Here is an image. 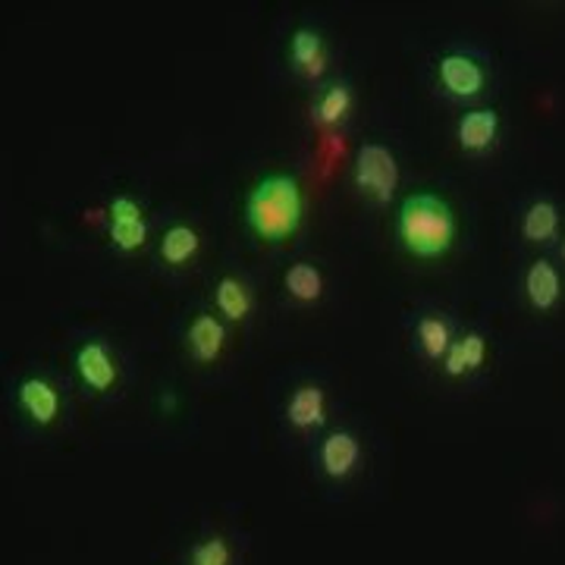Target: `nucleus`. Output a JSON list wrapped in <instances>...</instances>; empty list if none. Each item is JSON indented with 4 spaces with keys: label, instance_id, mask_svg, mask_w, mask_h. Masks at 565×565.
Segmentation results:
<instances>
[{
    "label": "nucleus",
    "instance_id": "1",
    "mask_svg": "<svg viewBox=\"0 0 565 565\" xmlns=\"http://www.w3.org/2000/svg\"><path fill=\"white\" fill-rule=\"evenodd\" d=\"M245 226L255 239L280 245L292 239L305 223V192L289 173H267L245 195Z\"/></svg>",
    "mask_w": 565,
    "mask_h": 565
},
{
    "label": "nucleus",
    "instance_id": "2",
    "mask_svg": "<svg viewBox=\"0 0 565 565\" xmlns=\"http://www.w3.org/2000/svg\"><path fill=\"white\" fill-rule=\"evenodd\" d=\"M459 221L452 204L434 195V192H415L399 204L396 214V236L412 258H444L449 248L456 245Z\"/></svg>",
    "mask_w": 565,
    "mask_h": 565
},
{
    "label": "nucleus",
    "instance_id": "3",
    "mask_svg": "<svg viewBox=\"0 0 565 565\" xmlns=\"http://www.w3.org/2000/svg\"><path fill=\"white\" fill-rule=\"evenodd\" d=\"M352 180L364 199H371L374 204H386L399 189V161L381 141H364L355 151Z\"/></svg>",
    "mask_w": 565,
    "mask_h": 565
},
{
    "label": "nucleus",
    "instance_id": "4",
    "mask_svg": "<svg viewBox=\"0 0 565 565\" xmlns=\"http://www.w3.org/2000/svg\"><path fill=\"white\" fill-rule=\"evenodd\" d=\"M437 82H440L444 95L456 98V102H468V98H478L484 92L487 70L475 54L449 51L437 61Z\"/></svg>",
    "mask_w": 565,
    "mask_h": 565
},
{
    "label": "nucleus",
    "instance_id": "5",
    "mask_svg": "<svg viewBox=\"0 0 565 565\" xmlns=\"http://www.w3.org/2000/svg\"><path fill=\"white\" fill-rule=\"evenodd\" d=\"M73 367L79 374L82 386L92 390V393H110L120 381L117 355L110 352V345L104 340H85L73 355Z\"/></svg>",
    "mask_w": 565,
    "mask_h": 565
},
{
    "label": "nucleus",
    "instance_id": "6",
    "mask_svg": "<svg viewBox=\"0 0 565 565\" xmlns=\"http://www.w3.org/2000/svg\"><path fill=\"white\" fill-rule=\"evenodd\" d=\"M359 462H362V440L355 430L337 427L318 446V465H321L323 478H330V481L352 478L359 471Z\"/></svg>",
    "mask_w": 565,
    "mask_h": 565
},
{
    "label": "nucleus",
    "instance_id": "7",
    "mask_svg": "<svg viewBox=\"0 0 565 565\" xmlns=\"http://www.w3.org/2000/svg\"><path fill=\"white\" fill-rule=\"evenodd\" d=\"M107 221H110V245L129 255L139 252L148 243V223L141 214V204L132 195H117L107 204Z\"/></svg>",
    "mask_w": 565,
    "mask_h": 565
},
{
    "label": "nucleus",
    "instance_id": "8",
    "mask_svg": "<svg viewBox=\"0 0 565 565\" xmlns=\"http://www.w3.org/2000/svg\"><path fill=\"white\" fill-rule=\"evenodd\" d=\"M17 405L20 412L39 427H51V424L61 418V390L54 381L41 377V374H32V377H22L17 384Z\"/></svg>",
    "mask_w": 565,
    "mask_h": 565
},
{
    "label": "nucleus",
    "instance_id": "9",
    "mask_svg": "<svg viewBox=\"0 0 565 565\" xmlns=\"http://www.w3.org/2000/svg\"><path fill=\"white\" fill-rule=\"evenodd\" d=\"M282 415H286V424L296 434H315V430H321L327 418H330L327 390L321 384H299L289 393Z\"/></svg>",
    "mask_w": 565,
    "mask_h": 565
},
{
    "label": "nucleus",
    "instance_id": "10",
    "mask_svg": "<svg viewBox=\"0 0 565 565\" xmlns=\"http://www.w3.org/2000/svg\"><path fill=\"white\" fill-rule=\"evenodd\" d=\"M230 343V330L223 323L221 315H211V311H202L189 321V330H185V349L189 355L199 364H214L221 362L223 349Z\"/></svg>",
    "mask_w": 565,
    "mask_h": 565
},
{
    "label": "nucleus",
    "instance_id": "11",
    "mask_svg": "<svg viewBox=\"0 0 565 565\" xmlns=\"http://www.w3.org/2000/svg\"><path fill=\"white\" fill-rule=\"evenodd\" d=\"M289 66L308 82H318L330 66V54H327V44L323 35L311 25H299L292 35H289Z\"/></svg>",
    "mask_w": 565,
    "mask_h": 565
},
{
    "label": "nucleus",
    "instance_id": "12",
    "mask_svg": "<svg viewBox=\"0 0 565 565\" xmlns=\"http://www.w3.org/2000/svg\"><path fill=\"white\" fill-rule=\"evenodd\" d=\"M456 139L465 154H487L500 139V114L493 107L468 110L456 126Z\"/></svg>",
    "mask_w": 565,
    "mask_h": 565
},
{
    "label": "nucleus",
    "instance_id": "13",
    "mask_svg": "<svg viewBox=\"0 0 565 565\" xmlns=\"http://www.w3.org/2000/svg\"><path fill=\"white\" fill-rule=\"evenodd\" d=\"M487 362V337L481 330H465L462 337H456L452 345H449V352L444 355V367L446 377H465V374H475V371H481Z\"/></svg>",
    "mask_w": 565,
    "mask_h": 565
},
{
    "label": "nucleus",
    "instance_id": "14",
    "mask_svg": "<svg viewBox=\"0 0 565 565\" xmlns=\"http://www.w3.org/2000/svg\"><path fill=\"white\" fill-rule=\"evenodd\" d=\"M525 296L534 311H553L559 305V299H563V277H559L556 264L546 262V258L531 262V267L525 270Z\"/></svg>",
    "mask_w": 565,
    "mask_h": 565
},
{
    "label": "nucleus",
    "instance_id": "15",
    "mask_svg": "<svg viewBox=\"0 0 565 565\" xmlns=\"http://www.w3.org/2000/svg\"><path fill=\"white\" fill-rule=\"evenodd\" d=\"M214 308L221 315L223 321L230 323H243L252 318L255 311V292L252 286L233 274H223L221 280L214 282Z\"/></svg>",
    "mask_w": 565,
    "mask_h": 565
},
{
    "label": "nucleus",
    "instance_id": "16",
    "mask_svg": "<svg viewBox=\"0 0 565 565\" xmlns=\"http://www.w3.org/2000/svg\"><path fill=\"white\" fill-rule=\"evenodd\" d=\"M456 340L452 323L437 311H427L415 321V345L422 349V355L427 362H444V355L449 352V345Z\"/></svg>",
    "mask_w": 565,
    "mask_h": 565
},
{
    "label": "nucleus",
    "instance_id": "17",
    "mask_svg": "<svg viewBox=\"0 0 565 565\" xmlns=\"http://www.w3.org/2000/svg\"><path fill=\"white\" fill-rule=\"evenodd\" d=\"M282 289L292 302L299 305H315L323 299V289H327V280H323L321 267L311 262H296L286 267L282 274Z\"/></svg>",
    "mask_w": 565,
    "mask_h": 565
},
{
    "label": "nucleus",
    "instance_id": "18",
    "mask_svg": "<svg viewBox=\"0 0 565 565\" xmlns=\"http://www.w3.org/2000/svg\"><path fill=\"white\" fill-rule=\"evenodd\" d=\"M559 223H563L559 204L550 202V199H537V202L527 204L525 214H522V236L534 245L553 243L559 236Z\"/></svg>",
    "mask_w": 565,
    "mask_h": 565
},
{
    "label": "nucleus",
    "instance_id": "19",
    "mask_svg": "<svg viewBox=\"0 0 565 565\" xmlns=\"http://www.w3.org/2000/svg\"><path fill=\"white\" fill-rule=\"evenodd\" d=\"M199 248H202L199 230L189 226V223H173V226L163 230L161 248H158V252H161L163 264H170V267H185V264L199 255Z\"/></svg>",
    "mask_w": 565,
    "mask_h": 565
},
{
    "label": "nucleus",
    "instance_id": "20",
    "mask_svg": "<svg viewBox=\"0 0 565 565\" xmlns=\"http://www.w3.org/2000/svg\"><path fill=\"white\" fill-rule=\"evenodd\" d=\"M355 95L345 82H333L321 92V98L315 104V122L318 126H340L352 114Z\"/></svg>",
    "mask_w": 565,
    "mask_h": 565
},
{
    "label": "nucleus",
    "instance_id": "21",
    "mask_svg": "<svg viewBox=\"0 0 565 565\" xmlns=\"http://www.w3.org/2000/svg\"><path fill=\"white\" fill-rule=\"evenodd\" d=\"M185 565H233V546L223 534H207L204 541L192 544Z\"/></svg>",
    "mask_w": 565,
    "mask_h": 565
},
{
    "label": "nucleus",
    "instance_id": "22",
    "mask_svg": "<svg viewBox=\"0 0 565 565\" xmlns=\"http://www.w3.org/2000/svg\"><path fill=\"white\" fill-rule=\"evenodd\" d=\"M559 258H563V264H565V236H563V243H559Z\"/></svg>",
    "mask_w": 565,
    "mask_h": 565
}]
</instances>
